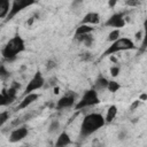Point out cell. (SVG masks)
<instances>
[{
  "mask_svg": "<svg viewBox=\"0 0 147 147\" xmlns=\"http://www.w3.org/2000/svg\"><path fill=\"white\" fill-rule=\"evenodd\" d=\"M24 51H25V42H24L23 38L18 33H16L3 46V48L1 49V55L6 61L11 62L16 59L17 54H20Z\"/></svg>",
  "mask_w": 147,
  "mask_h": 147,
  "instance_id": "obj_2",
  "label": "cell"
},
{
  "mask_svg": "<svg viewBox=\"0 0 147 147\" xmlns=\"http://www.w3.org/2000/svg\"><path fill=\"white\" fill-rule=\"evenodd\" d=\"M99 23H100V15L95 11L87 13L80 22V24H87V25H92V26L95 24H99Z\"/></svg>",
  "mask_w": 147,
  "mask_h": 147,
  "instance_id": "obj_12",
  "label": "cell"
},
{
  "mask_svg": "<svg viewBox=\"0 0 147 147\" xmlns=\"http://www.w3.org/2000/svg\"><path fill=\"white\" fill-rule=\"evenodd\" d=\"M99 102H100V99H99V95H98V91H95L94 88H90V90L85 91V93L83 94L80 100L75 105V109L80 110V109H84L86 107L95 106Z\"/></svg>",
  "mask_w": 147,
  "mask_h": 147,
  "instance_id": "obj_4",
  "label": "cell"
},
{
  "mask_svg": "<svg viewBox=\"0 0 147 147\" xmlns=\"http://www.w3.org/2000/svg\"><path fill=\"white\" fill-rule=\"evenodd\" d=\"M79 42H83L86 47H91L92 45H93V42H94V38H93V36L90 33V34H84V36H80V37H77L76 38Z\"/></svg>",
  "mask_w": 147,
  "mask_h": 147,
  "instance_id": "obj_18",
  "label": "cell"
},
{
  "mask_svg": "<svg viewBox=\"0 0 147 147\" xmlns=\"http://www.w3.org/2000/svg\"><path fill=\"white\" fill-rule=\"evenodd\" d=\"M70 144H71L70 136L65 131H63L59 134V137L56 139V142H55V147H68Z\"/></svg>",
  "mask_w": 147,
  "mask_h": 147,
  "instance_id": "obj_13",
  "label": "cell"
},
{
  "mask_svg": "<svg viewBox=\"0 0 147 147\" xmlns=\"http://www.w3.org/2000/svg\"><path fill=\"white\" fill-rule=\"evenodd\" d=\"M21 147H28V146H21Z\"/></svg>",
  "mask_w": 147,
  "mask_h": 147,
  "instance_id": "obj_38",
  "label": "cell"
},
{
  "mask_svg": "<svg viewBox=\"0 0 147 147\" xmlns=\"http://www.w3.org/2000/svg\"><path fill=\"white\" fill-rule=\"evenodd\" d=\"M59 129H60V122L57 119H53L51 122L49 126H48V132L49 133H54V132L59 131Z\"/></svg>",
  "mask_w": 147,
  "mask_h": 147,
  "instance_id": "obj_22",
  "label": "cell"
},
{
  "mask_svg": "<svg viewBox=\"0 0 147 147\" xmlns=\"http://www.w3.org/2000/svg\"><path fill=\"white\" fill-rule=\"evenodd\" d=\"M17 91H18V90L15 88V87H13V86H10V87L7 88V90L3 88L2 92H1V94H0V105H1L2 107L11 105V103L16 100Z\"/></svg>",
  "mask_w": 147,
  "mask_h": 147,
  "instance_id": "obj_7",
  "label": "cell"
},
{
  "mask_svg": "<svg viewBox=\"0 0 147 147\" xmlns=\"http://www.w3.org/2000/svg\"><path fill=\"white\" fill-rule=\"evenodd\" d=\"M116 115H117V107H116L115 105H111V106L108 108L107 114H106V116H105L106 124H107V123H111V122L115 119Z\"/></svg>",
  "mask_w": 147,
  "mask_h": 147,
  "instance_id": "obj_17",
  "label": "cell"
},
{
  "mask_svg": "<svg viewBox=\"0 0 147 147\" xmlns=\"http://www.w3.org/2000/svg\"><path fill=\"white\" fill-rule=\"evenodd\" d=\"M33 21H34V17H30V20L25 22V25H31L33 23Z\"/></svg>",
  "mask_w": 147,
  "mask_h": 147,
  "instance_id": "obj_33",
  "label": "cell"
},
{
  "mask_svg": "<svg viewBox=\"0 0 147 147\" xmlns=\"http://www.w3.org/2000/svg\"><path fill=\"white\" fill-rule=\"evenodd\" d=\"M45 84L46 83H45V78H44L42 74L40 71H37L34 74V76L30 79V82L28 83V85H26V87L24 90L23 96H25V95H28L30 93H34V91L40 90L41 87H44Z\"/></svg>",
  "mask_w": 147,
  "mask_h": 147,
  "instance_id": "obj_5",
  "label": "cell"
},
{
  "mask_svg": "<svg viewBox=\"0 0 147 147\" xmlns=\"http://www.w3.org/2000/svg\"><path fill=\"white\" fill-rule=\"evenodd\" d=\"M9 76H10V72L6 69L5 64H1L0 65V78H1V80H6L7 78H9Z\"/></svg>",
  "mask_w": 147,
  "mask_h": 147,
  "instance_id": "obj_23",
  "label": "cell"
},
{
  "mask_svg": "<svg viewBox=\"0 0 147 147\" xmlns=\"http://www.w3.org/2000/svg\"><path fill=\"white\" fill-rule=\"evenodd\" d=\"M9 116H10V114H9L8 110H3V111H1V114H0V125H1V126H3L5 123L9 119Z\"/></svg>",
  "mask_w": 147,
  "mask_h": 147,
  "instance_id": "obj_24",
  "label": "cell"
},
{
  "mask_svg": "<svg viewBox=\"0 0 147 147\" xmlns=\"http://www.w3.org/2000/svg\"><path fill=\"white\" fill-rule=\"evenodd\" d=\"M55 67H56V62H55L54 60H48V61H47V63H46V70H47V71L54 69Z\"/></svg>",
  "mask_w": 147,
  "mask_h": 147,
  "instance_id": "obj_26",
  "label": "cell"
},
{
  "mask_svg": "<svg viewBox=\"0 0 147 147\" xmlns=\"http://www.w3.org/2000/svg\"><path fill=\"white\" fill-rule=\"evenodd\" d=\"M105 124H106V119L101 114H99V113L87 114L83 118L79 136L82 138H86V137L93 134L94 132H96L102 126H105Z\"/></svg>",
  "mask_w": 147,
  "mask_h": 147,
  "instance_id": "obj_1",
  "label": "cell"
},
{
  "mask_svg": "<svg viewBox=\"0 0 147 147\" xmlns=\"http://www.w3.org/2000/svg\"><path fill=\"white\" fill-rule=\"evenodd\" d=\"M146 49H147V18L144 22V37H142V41H141V46L139 48V52L142 53Z\"/></svg>",
  "mask_w": 147,
  "mask_h": 147,
  "instance_id": "obj_19",
  "label": "cell"
},
{
  "mask_svg": "<svg viewBox=\"0 0 147 147\" xmlns=\"http://www.w3.org/2000/svg\"><path fill=\"white\" fill-rule=\"evenodd\" d=\"M137 46L134 45V42L129 39V38H119L118 40H116L115 42L110 44V46L102 53L101 57H105V56H110L111 54L114 53H117V52H122V51H131V49H136Z\"/></svg>",
  "mask_w": 147,
  "mask_h": 147,
  "instance_id": "obj_3",
  "label": "cell"
},
{
  "mask_svg": "<svg viewBox=\"0 0 147 147\" xmlns=\"http://www.w3.org/2000/svg\"><path fill=\"white\" fill-rule=\"evenodd\" d=\"M108 84H109V80L107 78H105L103 76H99L95 82H94V90L95 91H105L108 88Z\"/></svg>",
  "mask_w": 147,
  "mask_h": 147,
  "instance_id": "obj_15",
  "label": "cell"
},
{
  "mask_svg": "<svg viewBox=\"0 0 147 147\" xmlns=\"http://www.w3.org/2000/svg\"><path fill=\"white\" fill-rule=\"evenodd\" d=\"M139 100L142 102V101H146L147 100V93H141L140 96H139Z\"/></svg>",
  "mask_w": 147,
  "mask_h": 147,
  "instance_id": "obj_32",
  "label": "cell"
},
{
  "mask_svg": "<svg viewBox=\"0 0 147 147\" xmlns=\"http://www.w3.org/2000/svg\"><path fill=\"white\" fill-rule=\"evenodd\" d=\"M94 31V28L92 25H87V24H79L75 31V38L84 36V34H90Z\"/></svg>",
  "mask_w": 147,
  "mask_h": 147,
  "instance_id": "obj_14",
  "label": "cell"
},
{
  "mask_svg": "<svg viewBox=\"0 0 147 147\" xmlns=\"http://www.w3.org/2000/svg\"><path fill=\"white\" fill-rule=\"evenodd\" d=\"M34 3H36V1H33V0H14V1L11 2V8H10L9 15L7 16L6 21L13 20L20 11H22L23 9L30 7V6L34 5Z\"/></svg>",
  "mask_w": 147,
  "mask_h": 147,
  "instance_id": "obj_6",
  "label": "cell"
},
{
  "mask_svg": "<svg viewBox=\"0 0 147 147\" xmlns=\"http://www.w3.org/2000/svg\"><path fill=\"white\" fill-rule=\"evenodd\" d=\"M48 83H49V84H48L49 86H53V87H55V86H56V78H55V77L51 78V79L48 80Z\"/></svg>",
  "mask_w": 147,
  "mask_h": 147,
  "instance_id": "obj_31",
  "label": "cell"
},
{
  "mask_svg": "<svg viewBox=\"0 0 147 147\" xmlns=\"http://www.w3.org/2000/svg\"><path fill=\"white\" fill-rule=\"evenodd\" d=\"M115 5H116V1H114V0H113V1H109V2H108V6H109V7H114Z\"/></svg>",
  "mask_w": 147,
  "mask_h": 147,
  "instance_id": "obj_35",
  "label": "cell"
},
{
  "mask_svg": "<svg viewBox=\"0 0 147 147\" xmlns=\"http://www.w3.org/2000/svg\"><path fill=\"white\" fill-rule=\"evenodd\" d=\"M110 60H111L113 62H116V59H115V57H113V56H110Z\"/></svg>",
  "mask_w": 147,
  "mask_h": 147,
  "instance_id": "obj_37",
  "label": "cell"
},
{
  "mask_svg": "<svg viewBox=\"0 0 147 147\" xmlns=\"http://www.w3.org/2000/svg\"><path fill=\"white\" fill-rule=\"evenodd\" d=\"M141 36H142V32L141 31H138L136 33V39H141Z\"/></svg>",
  "mask_w": 147,
  "mask_h": 147,
  "instance_id": "obj_34",
  "label": "cell"
},
{
  "mask_svg": "<svg viewBox=\"0 0 147 147\" xmlns=\"http://www.w3.org/2000/svg\"><path fill=\"white\" fill-rule=\"evenodd\" d=\"M125 5H127L129 7H137L140 5L139 1H134V0H129V1H125Z\"/></svg>",
  "mask_w": 147,
  "mask_h": 147,
  "instance_id": "obj_28",
  "label": "cell"
},
{
  "mask_svg": "<svg viewBox=\"0 0 147 147\" xmlns=\"http://www.w3.org/2000/svg\"><path fill=\"white\" fill-rule=\"evenodd\" d=\"M121 88V85L117 83V82H115V80H109V84H108V91L110 92V93H115V92H117L118 90Z\"/></svg>",
  "mask_w": 147,
  "mask_h": 147,
  "instance_id": "obj_21",
  "label": "cell"
},
{
  "mask_svg": "<svg viewBox=\"0 0 147 147\" xmlns=\"http://www.w3.org/2000/svg\"><path fill=\"white\" fill-rule=\"evenodd\" d=\"M29 134V130H28V126L26 125H22V126H17L16 129H14L10 134H9V142H18L21 140H23L26 136Z\"/></svg>",
  "mask_w": 147,
  "mask_h": 147,
  "instance_id": "obj_9",
  "label": "cell"
},
{
  "mask_svg": "<svg viewBox=\"0 0 147 147\" xmlns=\"http://www.w3.org/2000/svg\"><path fill=\"white\" fill-rule=\"evenodd\" d=\"M39 94L38 93H30V94H28V95H25L23 99H22V101L20 102V105L16 107V110H22V109H24V108H28L29 106H31L33 102H36L38 99H39Z\"/></svg>",
  "mask_w": 147,
  "mask_h": 147,
  "instance_id": "obj_11",
  "label": "cell"
},
{
  "mask_svg": "<svg viewBox=\"0 0 147 147\" xmlns=\"http://www.w3.org/2000/svg\"><path fill=\"white\" fill-rule=\"evenodd\" d=\"M11 8V3L8 0L0 1V18H7Z\"/></svg>",
  "mask_w": 147,
  "mask_h": 147,
  "instance_id": "obj_16",
  "label": "cell"
},
{
  "mask_svg": "<svg viewBox=\"0 0 147 147\" xmlns=\"http://www.w3.org/2000/svg\"><path fill=\"white\" fill-rule=\"evenodd\" d=\"M54 93H55V94H59V93H60V88H59V86H55V87H54Z\"/></svg>",
  "mask_w": 147,
  "mask_h": 147,
  "instance_id": "obj_36",
  "label": "cell"
},
{
  "mask_svg": "<svg viewBox=\"0 0 147 147\" xmlns=\"http://www.w3.org/2000/svg\"><path fill=\"white\" fill-rule=\"evenodd\" d=\"M125 138H126V131H121L118 133V139L119 140H124Z\"/></svg>",
  "mask_w": 147,
  "mask_h": 147,
  "instance_id": "obj_30",
  "label": "cell"
},
{
  "mask_svg": "<svg viewBox=\"0 0 147 147\" xmlns=\"http://www.w3.org/2000/svg\"><path fill=\"white\" fill-rule=\"evenodd\" d=\"M140 103H141V101H140L139 99H138V100H134V101L132 102V105L130 106V110H131V111L136 110V109H137V108L140 106Z\"/></svg>",
  "mask_w": 147,
  "mask_h": 147,
  "instance_id": "obj_27",
  "label": "cell"
},
{
  "mask_svg": "<svg viewBox=\"0 0 147 147\" xmlns=\"http://www.w3.org/2000/svg\"><path fill=\"white\" fill-rule=\"evenodd\" d=\"M119 36H121V31L118 30V29H115V30H113V31H110V33L108 34V37H107V41H109V42H115L116 40H118L119 39Z\"/></svg>",
  "mask_w": 147,
  "mask_h": 147,
  "instance_id": "obj_20",
  "label": "cell"
},
{
  "mask_svg": "<svg viewBox=\"0 0 147 147\" xmlns=\"http://www.w3.org/2000/svg\"><path fill=\"white\" fill-rule=\"evenodd\" d=\"M106 26H110V28H116V29H121L125 25V17L123 13H115L113 14L105 23Z\"/></svg>",
  "mask_w": 147,
  "mask_h": 147,
  "instance_id": "obj_8",
  "label": "cell"
},
{
  "mask_svg": "<svg viewBox=\"0 0 147 147\" xmlns=\"http://www.w3.org/2000/svg\"><path fill=\"white\" fill-rule=\"evenodd\" d=\"M75 101H76V95L74 93H67L65 95L61 96L57 102H56V106L55 108L61 110V109H65V108H70L75 105Z\"/></svg>",
  "mask_w": 147,
  "mask_h": 147,
  "instance_id": "obj_10",
  "label": "cell"
},
{
  "mask_svg": "<svg viewBox=\"0 0 147 147\" xmlns=\"http://www.w3.org/2000/svg\"><path fill=\"white\" fill-rule=\"evenodd\" d=\"M91 59H92L91 53H84V54L80 55V60H83V61H90Z\"/></svg>",
  "mask_w": 147,
  "mask_h": 147,
  "instance_id": "obj_29",
  "label": "cell"
},
{
  "mask_svg": "<svg viewBox=\"0 0 147 147\" xmlns=\"http://www.w3.org/2000/svg\"><path fill=\"white\" fill-rule=\"evenodd\" d=\"M119 72H121L119 65H113V67L110 68V75H111L113 77H117V76L119 75Z\"/></svg>",
  "mask_w": 147,
  "mask_h": 147,
  "instance_id": "obj_25",
  "label": "cell"
}]
</instances>
